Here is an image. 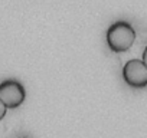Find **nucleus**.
Masks as SVG:
<instances>
[{
	"instance_id": "3",
	"label": "nucleus",
	"mask_w": 147,
	"mask_h": 138,
	"mask_svg": "<svg viewBox=\"0 0 147 138\" xmlns=\"http://www.w3.org/2000/svg\"><path fill=\"white\" fill-rule=\"evenodd\" d=\"M123 79L131 88L147 86V66L141 59H130L123 66Z\"/></svg>"
},
{
	"instance_id": "2",
	"label": "nucleus",
	"mask_w": 147,
	"mask_h": 138,
	"mask_svg": "<svg viewBox=\"0 0 147 138\" xmlns=\"http://www.w3.org/2000/svg\"><path fill=\"white\" fill-rule=\"evenodd\" d=\"M26 98V91L23 85L16 79H6L0 84V101L6 108L15 109L23 104Z\"/></svg>"
},
{
	"instance_id": "5",
	"label": "nucleus",
	"mask_w": 147,
	"mask_h": 138,
	"mask_svg": "<svg viewBox=\"0 0 147 138\" xmlns=\"http://www.w3.org/2000/svg\"><path fill=\"white\" fill-rule=\"evenodd\" d=\"M143 62H144V65L147 66V46H146V49H144V52H143V59H141Z\"/></svg>"
},
{
	"instance_id": "4",
	"label": "nucleus",
	"mask_w": 147,
	"mask_h": 138,
	"mask_svg": "<svg viewBox=\"0 0 147 138\" xmlns=\"http://www.w3.org/2000/svg\"><path fill=\"white\" fill-rule=\"evenodd\" d=\"M6 109H7V108L5 107V104L0 101V121L5 118V115H6Z\"/></svg>"
},
{
	"instance_id": "1",
	"label": "nucleus",
	"mask_w": 147,
	"mask_h": 138,
	"mask_svg": "<svg viewBox=\"0 0 147 138\" xmlns=\"http://www.w3.org/2000/svg\"><path fill=\"white\" fill-rule=\"evenodd\" d=\"M105 39H107L108 48L113 52L121 53V52L128 50L133 46L136 40V30L128 22L118 20V22H114L108 27Z\"/></svg>"
}]
</instances>
